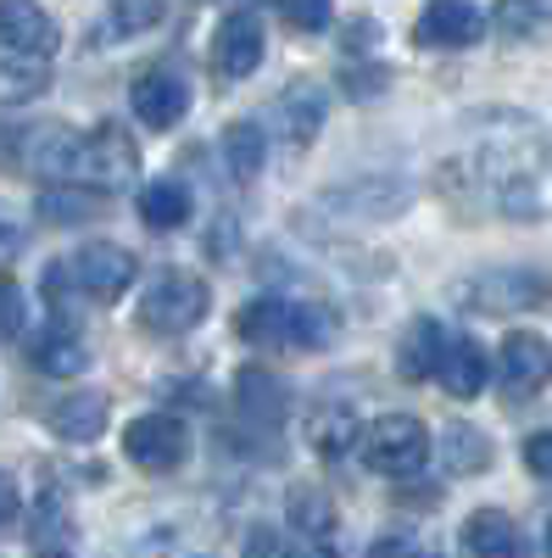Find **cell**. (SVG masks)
Returning a JSON list of instances; mask_svg holds the SVG:
<instances>
[{
    "label": "cell",
    "instance_id": "1",
    "mask_svg": "<svg viewBox=\"0 0 552 558\" xmlns=\"http://www.w3.org/2000/svg\"><path fill=\"white\" fill-rule=\"evenodd\" d=\"M464 173L469 179H464V196H457L464 213H502V218H519V223H536V218L552 213V151L530 134L496 140V146H486Z\"/></svg>",
    "mask_w": 552,
    "mask_h": 558
},
{
    "label": "cell",
    "instance_id": "2",
    "mask_svg": "<svg viewBox=\"0 0 552 558\" xmlns=\"http://www.w3.org/2000/svg\"><path fill=\"white\" fill-rule=\"evenodd\" d=\"M235 336L262 347V352H312L330 347L341 336V313L324 302H285V296H262L235 313Z\"/></svg>",
    "mask_w": 552,
    "mask_h": 558
},
{
    "label": "cell",
    "instance_id": "3",
    "mask_svg": "<svg viewBox=\"0 0 552 558\" xmlns=\"http://www.w3.org/2000/svg\"><path fill=\"white\" fill-rule=\"evenodd\" d=\"M212 313V286L196 274H162L140 296V330L151 336H191L196 324Z\"/></svg>",
    "mask_w": 552,
    "mask_h": 558
},
{
    "label": "cell",
    "instance_id": "4",
    "mask_svg": "<svg viewBox=\"0 0 552 558\" xmlns=\"http://www.w3.org/2000/svg\"><path fill=\"white\" fill-rule=\"evenodd\" d=\"M134 173H140V151H134V140L118 123H101V129L84 134L73 184H84V191H96V196H112V191H128Z\"/></svg>",
    "mask_w": 552,
    "mask_h": 558
},
{
    "label": "cell",
    "instance_id": "5",
    "mask_svg": "<svg viewBox=\"0 0 552 558\" xmlns=\"http://www.w3.org/2000/svg\"><path fill=\"white\" fill-rule=\"evenodd\" d=\"M430 458V430L413 413H385L363 430V463L375 475H413Z\"/></svg>",
    "mask_w": 552,
    "mask_h": 558
},
{
    "label": "cell",
    "instance_id": "6",
    "mask_svg": "<svg viewBox=\"0 0 552 558\" xmlns=\"http://www.w3.org/2000/svg\"><path fill=\"white\" fill-rule=\"evenodd\" d=\"M457 296H464L475 313H496V318L502 313H536V307L552 302V279L536 274V268H486Z\"/></svg>",
    "mask_w": 552,
    "mask_h": 558
},
{
    "label": "cell",
    "instance_id": "7",
    "mask_svg": "<svg viewBox=\"0 0 552 558\" xmlns=\"http://www.w3.org/2000/svg\"><path fill=\"white\" fill-rule=\"evenodd\" d=\"M68 279H73V296L84 302H118L134 286V252L118 241H89L68 257Z\"/></svg>",
    "mask_w": 552,
    "mask_h": 558
},
{
    "label": "cell",
    "instance_id": "8",
    "mask_svg": "<svg viewBox=\"0 0 552 558\" xmlns=\"http://www.w3.org/2000/svg\"><path fill=\"white\" fill-rule=\"evenodd\" d=\"M123 452H128L134 470L173 475L184 463V452H191V430H184L173 413H140V418H128V430H123Z\"/></svg>",
    "mask_w": 552,
    "mask_h": 558
},
{
    "label": "cell",
    "instance_id": "9",
    "mask_svg": "<svg viewBox=\"0 0 552 558\" xmlns=\"http://www.w3.org/2000/svg\"><path fill=\"white\" fill-rule=\"evenodd\" d=\"M257 62H262V12L229 7L218 17V34H212V73L223 84H241L257 73Z\"/></svg>",
    "mask_w": 552,
    "mask_h": 558
},
{
    "label": "cell",
    "instance_id": "10",
    "mask_svg": "<svg viewBox=\"0 0 552 558\" xmlns=\"http://www.w3.org/2000/svg\"><path fill=\"white\" fill-rule=\"evenodd\" d=\"M552 380V347L530 330H514L496 352V386H502V402H530L541 386Z\"/></svg>",
    "mask_w": 552,
    "mask_h": 558
},
{
    "label": "cell",
    "instance_id": "11",
    "mask_svg": "<svg viewBox=\"0 0 552 558\" xmlns=\"http://www.w3.org/2000/svg\"><path fill=\"white\" fill-rule=\"evenodd\" d=\"M128 107L146 129H173L184 118V107H191V84H184L173 68H146L128 84Z\"/></svg>",
    "mask_w": 552,
    "mask_h": 558
},
{
    "label": "cell",
    "instance_id": "12",
    "mask_svg": "<svg viewBox=\"0 0 552 558\" xmlns=\"http://www.w3.org/2000/svg\"><path fill=\"white\" fill-rule=\"evenodd\" d=\"M480 34H486V12L464 7V0H436V7H425L419 23H413V39L430 45V51H464Z\"/></svg>",
    "mask_w": 552,
    "mask_h": 558
},
{
    "label": "cell",
    "instance_id": "13",
    "mask_svg": "<svg viewBox=\"0 0 552 558\" xmlns=\"http://www.w3.org/2000/svg\"><path fill=\"white\" fill-rule=\"evenodd\" d=\"M78 146H84V134H78V129H68V123H45V129H34V134L23 140V162H28L34 173H45V179L73 184V173H78Z\"/></svg>",
    "mask_w": 552,
    "mask_h": 558
},
{
    "label": "cell",
    "instance_id": "14",
    "mask_svg": "<svg viewBox=\"0 0 552 558\" xmlns=\"http://www.w3.org/2000/svg\"><path fill=\"white\" fill-rule=\"evenodd\" d=\"M0 39L12 45V57H51L57 51V23L45 7H28V0H17V7H0Z\"/></svg>",
    "mask_w": 552,
    "mask_h": 558
},
{
    "label": "cell",
    "instance_id": "15",
    "mask_svg": "<svg viewBox=\"0 0 552 558\" xmlns=\"http://www.w3.org/2000/svg\"><path fill=\"white\" fill-rule=\"evenodd\" d=\"M107 418H112V402L101 391H73V397L45 408V425H51L62 441H96L107 430Z\"/></svg>",
    "mask_w": 552,
    "mask_h": 558
},
{
    "label": "cell",
    "instance_id": "16",
    "mask_svg": "<svg viewBox=\"0 0 552 558\" xmlns=\"http://www.w3.org/2000/svg\"><path fill=\"white\" fill-rule=\"evenodd\" d=\"M486 375H491V363H486L480 341H475V336H452L446 352H441V368H436V380L446 386V397H464V402L480 397Z\"/></svg>",
    "mask_w": 552,
    "mask_h": 558
},
{
    "label": "cell",
    "instance_id": "17",
    "mask_svg": "<svg viewBox=\"0 0 552 558\" xmlns=\"http://www.w3.org/2000/svg\"><path fill=\"white\" fill-rule=\"evenodd\" d=\"M464 547L475 558H525V531L502 508H480L464 520Z\"/></svg>",
    "mask_w": 552,
    "mask_h": 558
},
{
    "label": "cell",
    "instance_id": "18",
    "mask_svg": "<svg viewBox=\"0 0 552 558\" xmlns=\"http://www.w3.org/2000/svg\"><path fill=\"white\" fill-rule=\"evenodd\" d=\"M441 352H446V336H441V324L436 318H413L402 341H396V375L402 380H425L441 368Z\"/></svg>",
    "mask_w": 552,
    "mask_h": 558
},
{
    "label": "cell",
    "instance_id": "19",
    "mask_svg": "<svg viewBox=\"0 0 552 558\" xmlns=\"http://www.w3.org/2000/svg\"><path fill=\"white\" fill-rule=\"evenodd\" d=\"M273 118H280V134L291 140V146H307V140L324 129V96H318L312 84H296L273 101Z\"/></svg>",
    "mask_w": 552,
    "mask_h": 558
},
{
    "label": "cell",
    "instance_id": "20",
    "mask_svg": "<svg viewBox=\"0 0 552 558\" xmlns=\"http://www.w3.org/2000/svg\"><path fill=\"white\" fill-rule=\"evenodd\" d=\"M34 368H45V375H84L89 368V352H84V341L73 336V324H51L39 341H34Z\"/></svg>",
    "mask_w": 552,
    "mask_h": 558
},
{
    "label": "cell",
    "instance_id": "21",
    "mask_svg": "<svg viewBox=\"0 0 552 558\" xmlns=\"http://www.w3.org/2000/svg\"><path fill=\"white\" fill-rule=\"evenodd\" d=\"M307 441H312L318 458H346V447L363 441V430H357L352 408H330V402H324V408L307 413Z\"/></svg>",
    "mask_w": 552,
    "mask_h": 558
},
{
    "label": "cell",
    "instance_id": "22",
    "mask_svg": "<svg viewBox=\"0 0 552 558\" xmlns=\"http://www.w3.org/2000/svg\"><path fill=\"white\" fill-rule=\"evenodd\" d=\"M324 202L352 207L357 218H396L407 207V191H402V184H385V179H357V184H346V191H335Z\"/></svg>",
    "mask_w": 552,
    "mask_h": 558
},
{
    "label": "cell",
    "instance_id": "23",
    "mask_svg": "<svg viewBox=\"0 0 552 558\" xmlns=\"http://www.w3.org/2000/svg\"><path fill=\"white\" fill-rule=\"evenodd\" d=\"M45 84H51V68L39 57H0V107H28L45 96Z\"/></svg>",
    "mask_w": 552,
    "mask_h": 558
},
{
    "label": "cell",
    "instance_id": "24",
    "mask_svg": "<svg viewBox=\"0 0 552 558\" xmlns=\"http://www.w3.org/2000/svg\"><path fill=\"white\" fill-rule=\"evenodd\" d=\"M184 218H191V191H184L179 179H151L146 191H140V223L146 229H179Z\"/></svg>",
    "mask_w": 552,
    "mask_h": 558
},
{
    "label": "cell",
    "instance_id": "25",
    "mask_svg": "<svg viewBox=\"0 0 552 558\" xmlns=\"http://www.w3.org/2000/svg\"><path fill=\"white\" fill-rule=\"evenodd\" d=\"M235 397H241V413L262 418V425H273V418H285V408H291L285 386L273 380L268 368H246V375L235 380Z\"/></svg>",
    "mask_w": 552,
    "mask_h": 558
},
{
    "label": "cell",
    "instance_id": "26",
    "mask_svg": "<svg viewBox=\"0 0 552 558\" xmlns=\"http://www.w3.org/2000/svg\"><path fill=\"white\" fill-rule=\"evenodd\" d=\"M262 129L257 123H229L223 129V168H229V179H257L262 173Z\"/></svg>",
    "mask_w": 552,
    "mask_h": 558
},
{
    "label": "cell",
    "instance_id": "27",
    "mask_svg": "<svg viewBox=\"0 0 552 558\" xmlns=\"http://www.w3.org/2000/svg\"><path fill=\"white\" fill-rule=\"evenodd\" d=\"M96 213H101V196L84 191V184H62V191L39 196V218L45 223H89Z\"/></svg>",
    "mask_w": 552,
    "mask_h": 558
},
{
    "label": "cell",
    "instance_id": "28",
    "mask_svg": "<svg viewBox=\"0 0 552 558\" xmlns=\"http://www.w3.org/2000/svg\"><path fill=\"white\" fill-rule=\"evenodd\" d=\"M446 463L457 475H480L486 463H491V441H486V430H475V425H452L446 430Z\"/></svg>",
    "mask_w": 552,
    "mask_h": 558
},
{
    "label": "cell",
    "instance_id": "29",
    "mask_svg": "<svg viewBox=\"0 0 552 558\" xmlns=\"http://www.w3.org/2000/svg\"><path fill=\"white\" fill-rule=\"evenodd\" d=\"M291 520H296V531H302V536L324 542V536L335 531V502H330V492H312V486H302V492L291 497Z\"/></svg>",
    "mask_w": 552,
    "mask_h": 558
},
{
    "label": "cell",
    "instance_id": "30",
    "mask_svg": "<svg viewBox=\"0 0 552 558\" xmlns=\"http://www.w3.org/2000/svg\"><path fill=\"white\" fill-rule=\"evenodd\" d=\"M157 23H162V7H107V12H101V34H107V39L151 34Z\"/></svg>",
    "mask_w": 552,
    "mask_h": 558
},
{
    "label": "cell",
    "instance_id": "31",
    "mask_svg": "<svg viewBox=\"0 0 552 558\" xmlns=\"http://www.w3.org/2000/svg\"><path fill=\"white\" fill-rule=\"evenodd\" d=\"M23 324H28V302H23V291L12 286V279H0V341L23 336Z\"/></svg>",
    "mask_w": 552,
    "mask_h": 558
},
{
    "label": "cell",
    "instance_id": "32",
    "mask_svg": "<svg viewBox=\"0 0 552 558\" xmlns=\"http://www.w3.org/2000/svg\"><path fill=\"white\" fill-rule=\"evenodd\" d=\"M368 558H430V547L419 536H385V542L368 547Z\"/></svg>",
    "mask_w": 552,
    "mask_h": 558
},
{
    "label": "cell",
    "instance_id": "33",
    "mask_svg": "<svg viewBox=\"0 0 552 558\" xmlns=\"http://www.w3.org/2000/svg\"><path fill=\"white\" fill-rule=\"evenodd\" d=\"M525 463H530V475L552 481V430H536V436L525 441Z\"/></svg>",
    "mask_w": 552,
    "mask_h": 558
},
{
    "label": "cell",
    "instance_id": "34",
    "mask_svg": "<svg viewBox=\"0 0 552 558\" xmlns=\"http://www.w3.org/2000/svg\"><path fill=\"white\" fill-rule=\"evenodd\" d=\"M285 23H291V28L318 34V28H330V7H312V0H296V7H285Z\"/></svg>",
    "mask_w": 552,
    "mask_h": 558
},
{
    "label": "cell",
    "instance_id": "35",
    "mask_svg": "<svg viewBox=\"0 0 552 558\" xmlns=\"http://www.w3.org/2000/svg\"><path fill=\"white\" fill-rule=\"evenodd\" d=\"M380 89H385V73L375 68V73H346V96H380Z\"/></svg>",
    "mask_w": 552,
    "mask_h": 558
},
{
    "label": "cell",
    "instance_id": "36",
    "mask_svg": "<svg viewBox=\"0 0 552 558\" xmlns=\"http://www.w3.org/2000/svg\"><path fill=\"white\" fill-rule=\"evenodd\" d=\"M280 558H341V553H335L330 542H312V536H302V542H291Z\"/></svg>",
    "mask_w": 552,
    "mask_h": 558
},
{
    "label": "cell",
    "instance_id": "37",
    "mask_svg": "<svg viewBox=\"0 0 552 558\" xmlns=\"http://www.w3.org/2000/svg\"><path fill=\"white\" fill-rule=\"evenodd\" d=\"M285 553V542H273L268 531H252V542H246V558H280Z\"/></svg>",
    "mask_w": 552,
    "mask_h": 558
},
{
    "label": "cell",
    "instance_id": "38",
    "mask_svg": "<svg viewBox=\"0 0 552 558\" xmlns=\"http://www.w3.org/2000/svg\"><path fill=\"white\" fill-rule=\"evenodd\" d=\"M17 514V481L7 475V470H0V525H7Z\"/></svg>",
    "mask_w": 552,
    "mask_h": 558
},
{
    "label": "cell",
    "instance_id": "39",
    "mask_svg": "<svg viewBox=\"0 0 552 558\" xmlns=\"http://www.w3.org/2000/svg\"><path fill=\"white\" fill-rule=\"evenodd\" d=\"M7 235H12V218H7V213H0V241H7Z\"/></svg>",
    "mask_w": 552,
    "mask_h": 558
},
{
    "label": "cell",
    "instance_id": "40",
    "mask_svg": "<svg viewBox=\"0 0 552 558\" xmlns=\"http://www.w3.org/2000/svg\"><path fill=\"white\" fill-rule=\"evenodd\" d=\"M547 558H552V525H547Z\"/></svg>",
    "mask_w": 552,
    "mask_h": 558
},
{
    "label": "cell",
    "instance_id": "41",
    "mask_svg": "<svg viewBox=\"0 0 552 558\" xmlns=\"http://www.w3.org/2000/svg\"><path fill=\"white\" fill-rule=\"evenodd\" d=\"M39 558H68V553H39Z\"/></svg>",
    "mask_w": 552,
    "mask_h": 558
}]
</instances>
